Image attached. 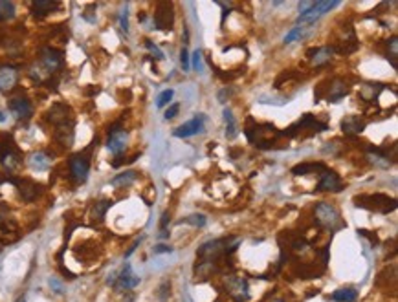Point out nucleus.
<instances>
[{
	"label": "nucleus",
	"mask_w": 398,
	"mask_h": 302,
	"mask_svg": "<svg viewBox=\"0 0 398 302\" xmlns=\"http://www.w3.org/2000/svg\"><path fill=\"white\" fill-rule=\"evenodd\" d=\"M9 110H11V114L18 121H28L31 117V114H33V107H31L30 99L22 97V95L9 101Z\"/></svg>",
	"instance_id": "obj_11"
},
{
	"label": "nucleus",
	"mask_w": 398,
	"mask_h": 302,
	"mask_svg": "<svg viewBox=\"0 0 398 302\" xmlns=\"http://www.w3.org/2000/svg\"><path fill=\"white\" fill-rule=\"evenodd\" d=\"M202 130H204V115H195L191 121L175 128L173 134L176 137H189V136H195V134H200Z\"/></svg>",
	"instance_id": "obj_14"
},
{
	"label": "nucleus",
	"mask_w": 398,
	"mask_h": 302,
	"mask_svg": "<svg viewBox=\"0 0 398 302\" xmlns=\"http://www.w3.org/2000/svg\"><path fill=\"white\" fill-rule=\"evenodd\" d=\"M50 286H51V290L55 291L57 295L63 293V286H61V282L57 280V278H50Z\"/></svg>",
	"instance_id": "obj_40"
},
{
	"label": "nucleus",
	"mask_w": 398,
	"mask_h": 302,
	"mask_svg": "<svg viewBox=\"0 0 398 302\" xmlns=\"http://www.w3.org/2000/svg\"><path fill=\"white\" fill-rule=\"evenodd\" d=\"M314 2H310V0H305V2H299V6H297V9H299V15H305V13L308 11V9L312 8Z\"/></svg>",
	"instance_id": "obj_38"
},
{
	"label": "nucleus",
	"mask_w": 398,
	"mask_h": 302,
	"mask_svg": "<svg viewBox=\"0 0 398 302\" xmlns=\"http://www.w3.org/2000/svg\"><path fill=\"white\" fill-rule=\"evenodd\" d=\"M228 291L233 298L239 302H244L248 298V282L239 277H230L228 278Z\"/></svg>",
	"instance_id": "obj_16"
},
{
	"label": "nucleus",
	"mask_w": 398,
	"mask_h": 302,
	"mask_svg": "<svg viewBox=\"0 0 398 302\" xmlns=\"http://www.w3.org/2000/svg\"><path fill=\"white\" fill-rule=\"evenodd\" d=\"M127 132L121 128L120 123H114L108 128V139H107V149L110 150L114 156H120L125 152V147H127Z\"/></svg>",
	"instance_id": "obj_7"
},
{
	"label": "nucleus",
	"mask_w": 398,
	"mask_h": 302,
	"mask_svg": "<svg viewBox=\"0 0 398 302\" xmlns=\"http://www.w3.org/2000/svg\"><path fill=\"white\" fill-rule=\"evenodd\" d=\"M329 83V92H327V101L329 103H336L339 99H343L347 94H349V85L342 79H332Z\"/></svg>",
	"instance_id": "obj_17"
},
{
	"label": "nucleus",
	"mask_w": 398,
	"mask_h": 302,
	"mask_svg": "<svg viewBox=\"0 0 398 302\" xmlns=\"http://www.w3.org/2000/svg\"><path fill=\"white\" fill-rule=\"evenodd\" d=\"M343 189V183L339 179V176L334 170H323L321 182L317 183V191L321 192H339Z\"/></svg>",
	"instance_id": "obj_12"
},
{
	"label": "nucleus",
	"mask_w": 398,
	"mask_h": 302,
	"mask_svg": "<svg viewBox=\"0 0 398 302\" xmlns=\"http://www.w3.org/2000/svg\"><path fill=\"white\" fill-rule=\"evenodd\" d=\"M239 246V238H220V240H213V242H207L198 249V258L205 260V262H211L213 264L215 260H218L222 255L228 253H233L235 247Z\"/></svg>",
	"instance_id": "obj_2"
},
{
	"label": "nucleus",
	"mask_w": 398,
	"mask_h": 302,
	"mask_svg": "<svg viewBox=\"0 0 398 302\" xmlns=\"http://www.w3.org/2000/svg\"><path fill=\"white\" fill-rule=\"evenodd\" d=\"M323 170H327V167L323 163H301V165H295L292 169V174L305 176V174H310V172H323Z\"/></svg>",
	"instance_id": "obj_24"
},
{
	"label": "nucleus",
	"mask_w": 398,
	"mask_h": 302,
	"mask_svg": "<svg viewBox=\"0 0 398 302\" xmlns=\"http://www.w3.org/2000/svg\"><path fill=\"white\" fill-rule=\"evenodd\" d=\"M55 139L59 141L61 147H64V149L72 147V143H73V121H68V123L59 125V127H57Z\"/></svg>",
	"instance_id": "obj_20"
},
{
	"label": "nucleus",
	"mask_w": 398,
	"mask_h": 302,
	"mask_svg": "<svg viewBox=\"0 0 398 302\" xmlns=\"http://www.w3.org/2000/svg\"><path fill=\"white\" fill-rule=\"evenodd\" d=\"M301 31H303V30H301V28H294V30H292L290 33H288L287 37H285V44H290L292 41H295V38H299V37H301Z\"/></svg>",
	"instance_id": "obj_35"
},
{
	"label": "nucleus",
	"mask_w": 398,
	"mask_h": 302,
	"mask_svg": "<svg viewBox=\"0 0 398 302\" xmlns=\"http://www.w3.org/2000/svg\"><path fill=\"white\" fill-rule=\"evenodd\" d=\"M275 302H282V300H275Z\"/></svg>",
	"instance_id": "obj_47"
},
{
	"label": "nucleus",
	"mask_w": 398,
	"mask_h": 302,
	"mask_svg": "<svg viewBox=\"0 0 398 302\" xmlns=\"http://www.w3.org/2000/svg\"><path fill=\"white\" fill-rule=\"evenodd\" d=\"M167 224H169V214L163 213L162 214V231H167Z\"/></svg>",
	"instance_id": "obj_44"
},
{
	"label": "nucleus",
	"mask_w": 398,
	"mask_h": 302,
	"mask_svg": "<svg viewBox=\"0 0 398 302\" xmlns=\"http://www.w3.org/2000/svg\"><path fill=\"white\" fill-rule=\"evenodd\" d=\"M59 2H53V0H35L31 4V13L35 17H44V15H50L51 11L59 9Z\"/></svg>",
	"instance_id": "obj_22"
},
{
	"label": "nucleus",
	"mask_w": 398,
	"mask_h": 302,
	"mask_svg": "<svg viewBox=\"0 0 398 302\" xmlns=\"http://www.w3.org/2000/svg\"><path fill=\"white\" fill-rule=\"evenodd\" d=\"M358 298V291L354 288H343V290L334 291L332 300L336 302H354Z\"/></svg>",
	"instance_id": "obj_25"
},
{
	"label": "nucleus",
	"mask_w": 398,
	"mask_h": 302,
	"mask_svg": "<svg viewBox=\"0 0 398 302\" xmlns=\"http://www.w3.org/2000/svg\"><path fill=\"white\" fill-rule=\"evenodd\" d=\"M92 150V147L90 149H86L85 152H79L75 154V156L70 157V174H72V178L75 179L77 183H83L86 179V176H88V170H90V157H88V152Z\"/></svg>",
	"instance_id": "obj_5"
},
{
	"label": "nucleus",
	"mask_w": 398,
	"mask_h": 302,
	"mask_svg": "<svg viewBox=\"0 0 398 302\" xmlns=\"http://www.w3.org/2000/svg\"><path fill=\"white\" fill-rule=\"evenodd\" d=\"M178 110H180V105H173L171 108H167V112H165V119H173L176 114H178Z\"/></svg>",
	"instance_id": "obj_39"
},
{
	"label": "nucleus",
	"mask_w": 398,
	"mask_h": 302,
	"mask_svg": "<svg viewBox=\"0 0 398 302\" xmlns=\"http://www.w3.org/2000/svg\"><path fill=\"white\" fill-rule=\"evenodd\" d=\"M145 46H147V50H149L150 53H153V55L156 57V59H163V53H162V51H160V48L156 46V44H153V43H150V41H147Z\"/></svg>",
	"instance_id": "obj_33"
},
{
	"label": "nucleus",
	"mask_w": 398,
	"mask_h": 302,
	"mask_svg": "<svg viewBox=\"0 0 398 302\" xmlns=\"http://www.w3.org/2000/svg\"><path fill=\"white\" fill-rule=\"evenodd\" d=\"M17 81H18V72L15 66H9V64L0 66V92L2 94L11 92L15 88V85H17Z\"/></svg>",
	"instance_id": "obj_13"
},
{
	"label": "nucleus",
	"mask_w": 398,
	"mask_h": 302,
	"mask_svg": "<svg viewBox=\"0 0 398 302\" xmlns=\"http://www.w3.org/2000/svg\"><path fill=\"white\" fill-rule=\"evenodd\" d=\"M41 63L46 72H57L64 63V53L61 50L46 46L41 50Z\"/></svg>",
	"instance_id": "obj_10"
},
{
	"label": "nucleus",
	"mask_w": 398,
	"mask_h": 302,
	"mask_svg": "<svg viewBox=\"0 0 398 302\" xmlns=\"http://www.w3.org/2000/svg\"><path fill=\"white\" fill-rule=\"evenodd\" d=\"M316 218H317V224L330 231H338L343 227V222L339 218V213L338 209L334 207L332 204H317L316 205Z\"/></svg>",
	"instance_id": "obj_4"
},
{
	"label": "nucleus",
	"mask_w": 398,
	"mask_h": 302,
	"mask_svg": "<svg viewBox=\"0 0 398 302\" xmlns=\"http://www.w3.org/2000/svg\"><path fill=\"white\" fill-rule=\"evenodd\" d=\"M46 119L50 121L51 125H55V127L68 123V121H72L70 119V107H66L64 103H55V105L48 110Z\"/></svg>",
	"instance_id": "obj_15"
},
{
	"label": "nucleus",
	"mask_w": 398,
	"mask_h": 302,
	"mask_svg": "<svg viewBox=\"0 0 398 302\" xmlns=\"http://www.w3.org/2000/svg\"><path fill=\"white\" fill-rule=\"evenodd\" d=\"M28 165L33 170H37V172H43V170H48L51 167V159L44 152H33L30 156V159H28Z\"/></svg>",
	"instance_id": "obj_23"
},
{
	"label": "nucleus",
	"mask_w": 398,
	"mask_h": 302,
	"mask_svg": "<svg viewBox=\"0 0 398 302\" xmlns=\"http://www.w3.org/2000/svg\"><path fill=\"white\" fill-rule=\"evenodd\" d=\"M175 24V8L171 2H160L154 13V26L160 31H171Z\"/></svg>",
	"instance_id": "obj_6"
},
{
	"label": "nucleus",
	"mask_w": 398,
	"mask_h": 302,
	"mask_svg": "<svg viewBox=\"0 0 398 302\" xmlns=\"http://www.w3.org/2000/svg\"><path fill=\"white\" fill-rule=\"evenodd\" d=\"M193 66L197 70H202V61H200V51H195L193 53Z\"/></svg>",
	"instance_id": "obj_43"
},
{
	"label": "nucleus",
	"mask_w": 398,
	"mask_h": 302,
	"mask_svg": "<svg viewBox=\"0 0 398 302\" xmlns=\"http://www.w3.org/2000/svg\"><path fill=\"white\" fill-rule=\"evenodd\" d=\"M173 251V247L171 246H163V244H160V246L154 247V255H162V253H171Z\"/></svg>",
	"instance_id": "obj_41"
},
{
	"label": "nucleus",
	"mask_w": 398,
	"mask_h": 302,
	"mask_svg": "<svg viewBox=\"0 0 398 302\" xmlns=\"http://www.w3.org/2000/svg\"><path fill=\"white\" fill-rule=\"evenodd\" d=\"M332 53H334V48L323 46V48H312V50H308L307 55L314 66H323V64H327L330 61Z\"/></svg>",
	"instance_id": "obj_18"
},
{
	"label": "nucleus",
	"mask_w": 398,
	"mask_h": 302,
	"mask_svg": "<svg viewBox=\"0 0 398 302\" xmlns=\"http://www.w3.org/2000/svg\"><path fill=\"white\" fill-rule=\"evenodd\" d=\"M136 178H138V172H134V170H127V172H123V174L116 176V178L112 179V185H114V187H127V185H130V183H132Z\"/></svg>",
	"instance_id": "obj_27"
},
{
	"label": "nucleus",
	"mask_w": 398,
	"mask_h": 302,
	"mask_svg": "<svg viewBox=\"0 0 398 302\" xmlns=\"http://www.w3.org/2000/svg\"><path fill=\"white\" fill-rule=\"evenodd\" d=\"M376 86L374 85H365L364 88H359V97L364 99V101H372V99L376 97V94L380 92V88L374 90Z\"/></svg>",
	"instance_id": "obj_30"
},
{
	"label": "nucleus",
	"mask_w": 398,
	"mask_h": 302,
	"mask_svg": "<svg viewBox=\"0 0 398 302\" xmlns=\"http://www.w3.org/2000/svg\"><path fill=\"white\" fill-rule=\"evenodd\" d=\"M387 48L391 50V57L396 59V37H391V41L387 43Z\"/></svg>",
	"instance_id": "obj_42"
},
{
	"label": "nucleus",
	"mask_w": 398,
	"mask_h": 302,
	"mask_svg": "<svg viewBox=\"0 0 398 302\" xmlns=\"http://www.w3.org/2000/svg\"><path fill=\"white\" fill-rule=\"evenodd\" d=\"M15 302H26V298H24V297H21V298H17V300H15Z\"/></svg>",
	"instance_id": "obj_46"
},
{
	"label": "nucleus",
	"mask_w": 398,
	"mask_h": 302,
	"mask_svg": "<svg viewBox=\"0 0 398 302\" xmlns=\"http://www.w3.org/2000/svg\"><path fill=\"white\" fill-rule=\"evenodd\" d=\"M180 63H182V68L184 70H189L191 68V64H189V53H187V50H182V53H180Z\"/></svg>",
	"instance_id": "obj_37"
},
{
	"label": "nucleus",
	"mask_w": 398,
	"mask_h": 302,
	"mask_svg": "<svg viewBox=\"0 0 398 302\" xmlns=\"http://www.w3.org/2000/svg\"><path fill=\"white\" fill-rule=\"evenodd\" d=\"M110 202L108 200H103V202H98V204L92 207V214H94V218H98V220H103L105 218V213L108 211V207H110Z\"/></svg>",
	"instance_id": "obj_29"
},
{
	"label": "nucleus",
	"mask_w": 398,
	"mask_h": 302,
	"mask_svg": "<svg viewBox=\"0 0 398 302\" xmlns=\"http://www.w3.org/2000/svg\"><path fill=\"white\" fill-rule=\"evenodd\" d=\"M9 182L17 187L18 194L24 202H33L37 200V196L41 194L43 187L39 183L31 182V179H24V178H9Z\"/></svg>",
	"instance_id": "obj_8"
},
{
	"label": "nucleus",
	"mask_w": 398,
	"mask_h": 302,
	"mask_svg": "<svg viewBox=\"0 0 398 302\" xmlns=\"http://www.w3.org/2000/svg\"><path fill=\"white\" fill-rule=\"evenodd\" d=\"M0 159H2V165L8 170H17L22 165V156L9 134H4L2 139H0Z\"/></svg>",
	"instance_id": "obj_3"
},
{
	"label": "nucleus",
	"mask_w": 398,
	"mask_h": 302,
	"mask_svg": "<svg viewBox=\"0 0 398 302\" xmlns=\"http://www.w3.org/2000/svg\"><path fill=\"white\" fill-rule=\"evenodd\" d=\"M336 6H339L338 0H321V2H314V6L310 9H308L305 15H301L299 17V24H310V22L317 21V18L321 17V15H325L327 11H330L332 8H336Z\"/></svg>",
	"instance_id": "obj_9"
},
{
	"label": "nucleus",
	"mask_w": 398,
	"mask_h": 302,
	"mask_svg": "<svg viewBox=\"0 0 398 302\" xmlns=\"http://www.w3.org/2000/svg\"><path fill=\"white\" fill-rule=\"evenodd\" d=\"M364 128H365V121L359 119V117H352L351 115V117H345L342 121V130L347 136H358V134L364 132Z\"/></svg>",
	"instance_id": "obj_21"
},
{
	"label": "nucleus",
	"mask_w": 398,
	"mask_h": 302,
	"mask_svg": "<svg viewBox=\"0 0 398 302\" xmlns=\"http://www.w3.org/2000/svg\"><path fill=\"white\" fill-rule=\"evenodd\" d=\"M173 95H175V92H173V90H165V92H162V94L158 95V99H156V105H158V108L165 107L167 103L173 99Z\"/></svg>",
	"instance_id": "obj_32"
},
{
	"label": "nucleus",
	"mask_w": 398,
	"mask_h": 302,
	"mask_svg": "<svg viewBox=\"0 0 398 302\" xmlns=\"http://www.w3.org/2000/svg\"><path fill=\"white\" fill-rule=\"evenodd\" d=\"M171 295V284L169 282H163L162 288H160V300H167V297Z\"/></svg>",
	"instance_id": "obj_34"
},
{
	"label": "nucleus",
	"mask_w": 398,
	"mask_h": 302,
	"mask_svg": "<svg viewBox=\"0 0 398 302\" xmlns=\"http://www.w3.org/2000/svg\"><path fill=\"white\" fill-rule=\"evenodd\" d=\"M120 24H121V30L127 33L128 31V17H127V6L123 8V11H121V15H120Z\"/></svg>",
	"instance_id": "obj_36"
},
{
	"label": "nucleus",
	"mask_w": 398,
	"mask_h": 302,
	"mask_svg": "<svg viewBox=\"0 0 398 302\" xmlns=\"http://www.w3.org/2000/svg\"><path fill=\"white\" fill-rule=\"evenodd\" d=\"M184 224H189V226L195 227H204L205 226V216L204 214H191L184 220Z\"/></svg>",
	"instance_id": "obj_31"
},
{
	"label": "nucleus",
	"mask_w": 398,
	"mask_h": 302,
	"mask_svg": "<svg viewBox=\"0 0 398 302\" xmlns=\"http://www.w3.org/2000/svg\"><path fill=\"white\" fill-rule=\"evenodd\" d=\"M4 121H6V112L0 110V123H4Z\"/></svg>",
	"instance_id": "obj_45"
},
{
	"label": "nucleus",
	"mask_w": 398,
	"mask_h": 302,
	"mask_svg": "<svg viewBox=\"0 0 398 302\" xmlns=\"http://www.w3.org/2000/svg\"><path fill=\"white\" fill-rule=\"evenodd\" d=\"M15 17V6L9 0H0V22Z\"/></svg>",
	"instance_id": "obj_28"
},
{
	"label": "nucleus",
	"mask_w": 398,
	"mask_h": 302,
	"mask_svg": "<svg viewBox=\"0 0 398 302\" xmlns=\"http://www.w3.org/2000/svg\"><path fill=\"white\" fill-rule=\"evenodd\" d=\"M224 121H226V137L228 139H233L237 136V125H235V117H233V112L230 108H224Z\"/></svg>",
	"instance_id": "obj_26"
},
{
	"label": "nucleus",
	"mask_w": 398,
	"mask_h": 302,
	"mask_svg": "<svg viewBox=\"0 0 398 302\" xmlns=\"http://www.w3.org/2000/svg\"><path fill=\"white\" fill-rule=\"evenodd\" d=\"M352 202H354V205L358 209H369V211H374V213H382V214H387L396 209V200L385 194H380V192L378 194L354 196Z\"/></svg>",
	"instance_id": "obj_1"
},
{
	"label": "nucleus",
	"mask_w": 398,
	"mask_h": 302,
	"mask_svg": "<svg viewBox=\"0 0 398 302\" xmlns=\"http://www.w3.org/2000/svg\"><path fill=\"white\" fill-rule=\"evenodd\" d=\"M138 284H140V277L134 275L130 266H125L123 271L120 273V278H118V290H132Z\"/></svg>",
	"instance_id": "obj_19"
}]
</instances>
